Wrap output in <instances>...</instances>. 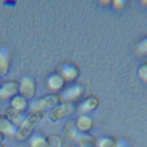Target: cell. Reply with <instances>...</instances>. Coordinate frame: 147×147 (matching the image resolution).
Returning a JSON list of instances; mask_svg holds the SVG:
<instances>
[{
  "label": "cell",
  "instance_id": "44dd1931",
  "mask_svg": "<svg viewBox=\"0 0 147 147\" xmlns=\"http://www.w3.org/2000/svg\"><path fill=\"white\" fill-rule=\"evenodd\" d=\"M1 117V114H0V117Z\"/></svg>",
  "mask_w": 147,
  "mask_h": 147
},
{
  "label": "cell",
  "instance_id": "6da1fadb",
  "mask_svg": "<svg viewBox=\"0 0 147 147\" xmlns=\"http://www.w3.org/2000/svg\"><path fill=\"white\" fill-rule=\"evenodd\" d=\"M44 111H30L17 127L14 136L17 141L22 143L28 141L33 135L36 128L43 120Z\"/></svg>",
  "mask_w": 147,
  "mask_h": 147
},
{
  "label": "cell",
  "instance_id": "30bf717a",
  "mask_svg": "<svg viewBox=\"0 0 147 147\" xmlns=\"http://www.w3.org/2000/svg\"><path fill=\"white\" fill-rule=\"evenodd\" d=\"M28 141L29 147H49L47 136L41 133H33Z\"/></svg>",
  "mask_w": 147,
  "mask_h": 147
},
{
  "label": "cell",
  "instance_id": "5bb4252c",
  "mask_svg": "<svg viewBox=\"0 0 147 147\" xmlns=\"http://www.w3.org/2000/svg\"><path fill=\"white\" fill-rule=\"evenodd\" d=\"M118 143L115 138L110 136H104L97 140L95 147H115Z\"/></svg>",
  "mask_w": 147,
  "mask_h": 147
},
{
  "label": "cell",
  "instance_id": "3957f363",
  "mask_svg": "<svg viewBox=\"0 0 147 147\" xmlns=\"http://www.w3.org/2000/svg\"><path fill=\"white\" fill-rule=\"evenodd\" d=\"M78 129L75 124L72 122H68L64 126L61 134L63 147H74L78 134Z\"/></svg>",
  "mask_w": 147,
  "mask_h": 147
},
{
  "label": "cell",
  "instance_id": "d6986e66",
  "mask_svg": "<svg viewBox=\"0 0 147 147\" xmlns=\"http://www.w3.org/2000/svg\"><path fill=\"white\" fill-rule=\"evenodd\" d=\"M5 139V137L0 133V142H3Z\"/></svg>",
  "mask_w": 147,
  "mask_h": 147
},
{
  "label": "cell",
  "instance_id": "7c38bea8",
  "mask_svg": "<svg viewBox=\"0 0 147 147\" xmlns=\"http://www.w3.org/2000/svg\"><path fill=\"white\" fill-rule=\"evenodd\" d=\"M91 119L87 115H82L78 118L75 123L76 127L80 132H88L92 127Z\"/></svg>",
  "mask_w": 147,
  "mask_h": 147
},
{
  "label": "cell",
  "instance_id": "ac0fdd59",
  "mask_svg": "<svg viewBox=\"0 0 147 147\" xmlns=\"http://www.w3.org/2000/svg\"><path fill=\"white\" fill-rule=\"evenodd\" d=\"M115 147H127L126 144L122 143V142H118L117 145Z\"/></svg>",
  "mask_w": 147,
  "mask_h": 147
},
{
  "label": "cell",
  "instance_id": "8992f818",
  "mask_svg": "<svg viewBox=\"0 0 147 147\" xmlns=\"http://www.w3.org/2000/svg\"><path fill=\"white\" fill-rule=\"evenodd\" d=\"M19 90V83L10 80L0 85V99L6 100L17 95Z\"/></svg>",
  "mask_w": 147,
  "mask_h": 147
},
{
  "label": "cell",
  "instance_id": "4fadbf2b",
  "mask_svg": "<svg viewBox=\"0 0 147 147\" xmlns=\"http://www.w3.org/2000/svg\"><path fill=\"white\" fill-rule=\"evenodd\" d=\"M9 69V57L7 50L0 49V76L5 75Z\"/></svg>",
  "mask_w": 147,
  "mask_h": 147
},
{
  "label": "cell",
  "instance_id": "ba28073f",
  "mask_svg": "<svg viewBox=\"0 0 147 147\" xmlns=\"http://www.w3.org/2000/svg\"><path fill=\"white\" fill-rule=\"evenodd\" d=\"M97 140L88 132H80L76 138V145L79 147H95Z\"/></svg>",
  "mask_w": 147,
  "mask_h": 147
},
{
  "label": "cell",
  "instance_id": "5b68a950",
  "mask_svg": "<svg viewBox=\"0 0 147 147\" xmlns=\"http://www.w3.org/2000/svg\"><path fill=\"white\" fill-rule=\"evenodd\" d=\"M36 89L34 81L29 76L22 78L19 83L18 93L27 100L31 99L34 96Z\"/></svg>",
  "mask_w": 147,
  "mask_h": 147
},
{
  "label": "cell",
  "instance_id": "8fae6325",
  "mask_svg": "<svg viewBox=\"0 0 147 147\" xmlns=\"http://www.w3.org/2000/svg\"><path fill=\"white\" fill-rule=\"evenodd\" d=\"M10 106L18 111L25 113L28 106V100L21 95L17 94L10 99Z\"/></svg>",
  "mask_w": 147,
  "mask_h": 147
},
{
  "label": "cell",
  "instance_id": "2e32d148",
  "mask_svg": "<svg viewBox=\"0 0 147 147\" xmlns=\"http://www.w3.org/2000/svg\"><path fill=\"white\" fill-rule=\"evenodd\" d=\"M63 84V80L61 78L57 75L51 76L48 81V87L52 90H57L60 88Z\"/></svg>",
  "mask_w": 147,
  "mask_h": 147
},
{
  "label": "cell",
  "instance_id": "7a4b0ae2",
  "mask_svg": "<svg viewBox=\"0 0 147 147\" xmlns=\"http://www.w3.org/2000/svg\"><path fill=\"white\" fill-rule=\"evenodd\" d=\"M73 110V107L69 104H57L49 110L48 117L50 121L56 122L72 113Z\"/></svg>",
  "mask_w": 147,
  "mask_h": 147
},
{
  "label": "cell",
  "instance_id": "e0dca14e",
  "mask_svg": "<svg viewBox=\"0 0 147 147\" xmlns=\"http://www.w3.org/2000/svg\"><path fill=\"white\" fill-rule=\"evenodd\" d=\"M97 106V102L95 100H88L83 103L82 106V110L83 112L91 111Z\"/></svg>",
  "mask_w": 147,
  "mask_h": 147
},
{
  "label": "cell",
  "instance_id": "9c48e42d",
  "mask_svg": "<svg viewBox=\"0 0 147 147\" xmlns=\"http://www.w3.org/2000/svg\"><path fill=\"white\" fill-rule=\"evenodd\" d=\"M17 127L3 115L0 117V133L5 138L14 137Z\"/></svg>",
  "mask_w": 147,
  "mask_h": 147
},
{
  "label": "cell",
  "instance_id": "52a82bcc",
  "mask_svg": "<svg viewBox=\"0 0 147 147\" xmlns=\"http://www.w3.org/2000/svg\"><path fill=\"white\" fill-rule=\"evenodd\" d=\"M3 115L17 127L21 124L26 115H25V113L18 111L9 106L4 110Z\"/></svg>",
  "mask_w": 147,
  "mask_h": 147
},
{
  "label": "cell",
  "instance_id": "277c9868",
  "mask_svg": "<svg viewBox=\"0 0 147 147\" xmlns=\"http://www.w3.org/2000/svg\"><path fill=\"white\" fill-rule=\"evenodd\" d=\"M58 102V98L55 95H46L38 98L34 101L30 106V111H44L47 109H51L56 105Z\"/></svg>",
  "mask_w": 147,
  "mask_h": 147
},
{
  "label": "cell",
  "instance_id": "ffe728a7",
  "mask_svg": "<svg viewBox=\"0 0 147 147\" xmlns=\"http://www.w3.org/2000/svg\"><path fill=\"white\" fill-rule=\"evenodd\" d=\"M0 147H6L3 142H0Z\"/></svg>",
  "mask_w": 147,
  "mask_h": 147
},
{
  "label": "cell",
  "instance_id": "9a60e30c",
  "mask_svg": "<svg viewBox=\"0 0 147 147\" xmlns=\"http://www.w3.org/2000/svg\"><path fill=\"white\" fill-rule=\"evenodd\" d=\"M49 147H63V140L61 136L56 133H51L47 136Z\"/></svg>",
  "mask_w": 147,
  "mask_h": 147
}]
</instances>
